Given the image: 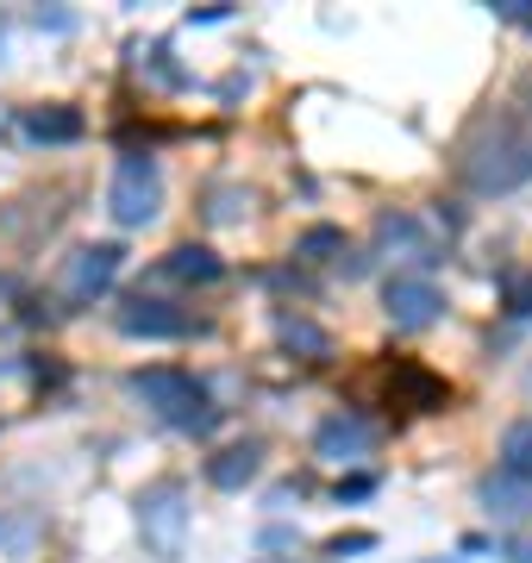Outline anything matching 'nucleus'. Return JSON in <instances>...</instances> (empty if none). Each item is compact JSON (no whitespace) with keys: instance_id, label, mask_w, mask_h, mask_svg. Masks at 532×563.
I'll list each match as a JSON object with an SVG mask.
<instances>
[{"instance_id":"7","label":"nucleus","mask_w":532,"mask_h":563,"mask_svg":"<svg viewBox=\"0 0 532 563\" xmlns=\"http://www.w3.org/2000/svg\"><path fill=\"white\" fill-rule=\"evenodd\" d=\"M383 307H389V320L401 325V332H420V325H432L439 313H445V295H439V282L432 276H389V288H383Z\"/></svg>"},{"instance_id":"5","label":"nucleus","mask_w":532,"mask_h":563,"mask_svg":"<svg viewBox=\"0 0 532 563\" xmlns=\"http://www.w3.org/2000/svg\"><path fill=\"white\" fill-rule=\"evenodd\" d=\"M120 269H125V251L120 244H82L76 257L63 263V301L69 307H95L120 282Z\"/></svg>"},{"instance_id":"11","label":"nucleus","mask_w":532,"mask_h":563,"mask_svg":"<svg viewBox=\"0 0 532 563\" xmlns=\"http://www.w3.org/2000/svg\"><path fill=\"white\" fill-rule=\"evenodd\" d=\"M376 251H395L401 263H432V239L420 232L413 213H383L376 220Z\"/></svg>"},{"instance_id":"17","label":"nucleus","mask_w":532,"mask_h":563,"mask_svg":"<svg viewBox=\"0 0 532 563\" xmlns=\"http://www.w3.org/2000/svg\"><path fill=\"white\" fill-rule=\"evenodd\" d=\"M332 251H345V232H339V225H308V232H301V244H295V257H332Z\"/></svg>"},{"instance_id":"2","label":"nucleus","mask_w":532,"mask_h":563,"mask_svg":"<svg viewBox=\"0 0 532 563\" xmlns=\"http://www.w3.org/2000/svg\"><path fill=\"white\" fill-rule=\"evenodd\" d=\"M132 395H138L151 413L164 426H176V432H188V439H207L213 426H220V407H213V395H207L188 369H169V363H157V369H138L132 376Z\"/></svg>"},{"instance_id":"6","label":"nucleus","mask_w":532,"mask_h":563,"mask_svg":"<svg viewBox=\"0 0 532 563\" xmlns=\"http://www.w3.org/2000/svg\"><path fill=\"white\" fill-rule=\"evenodd\" d=\"M113 325H120L125 339H151V344L188 339V332H195V320H188L182 307L157 301V295H125V301L113 307Z\"/></svg>"},{"instance_id":"4","label":"nucleus","mask_w":532,"mask_h":563,"mask_svg":"<svg viewBox=\"0 0 532 563\" xmlns=\"http://www.w3.org/2000/svg\"><path fill=\"white\" fill-rule=\"evenodd\" d=\"M138 532L151 558H182V532H188V495L182 483H151L138 495Z\"/></svg>"},{"instance_id":"20","label":"nucleus","mask_w":532,"mask_h":563,"mask_svg":"<svg viewBox=\"0 0 532 563\" xmlns=\"http://www.w3.org/2000/svg\"><path fill=\"white\" fill-rule=\"evenodd\" d=\"M332 558H351V551H376V532H345V539L326 544Z\"/></svg>"},{"instance_id":"1","label":"nucleus","mask_w":532,"mask_h":563,"mask_svg":"<svg viewBox=\"0 0 532 563\" xmlns=\"http://www.w3.org/2000/svg\"><path fill=\"white\" fill-rule=\"evenodd\" d=\"M464 181L476 195H513L532 181V107H508L464 144Z\"/></svg>"},{"instance_id":"18","label":"nucleus","mask_w":532,"mask_h":563,"mask_svg":"<svg viewBox=\"0 0 532 563\" xmlns=\"http://www.w3.org/2000/svg\"><path fill=\"white\" fill-rule=\"evenodd\" d=\"M501 288H508V307H513V313H532V276H508Z\"/></svg>"},{"instance_id":"9","label":"nucleus","mask_w":532,"mask_h":563,"mask_svg":"<svg viewBox=\"0 0 532 563\" xmlns=\"http://www.w3.org/2000/svg\"><path fill=\"white\" fill-rule=\"evenodd\" d=\"M20 132H25L32 144H82V139H88V120L76 113V107L51 101V107H25V113H20Z\"/></svg>"},{"instance_id":"8","label":"nucleus","mask_w":532,"mask_h":563,"mask_svg":"<svg viewBox=\"0 0 532 563\" xmlns=\"http://www.w3.org/2000/svg\"><path fill=\"white\" fill-rule=\"evenodd\" d=\"M369 451H376V426L364 413H332L313 432V457H326V463H364Z\"/></svg>"},{"instance_id":"16","label":"nucleus","mask_w":532,"mask_h":563,"mask_svg":"<svg viewBox=\"0 0 532 563\" xmlns=\"http://www.w3.org/2000/svg\"><path fill=\"white\" fill-rule=\"evenodd\" d=\"M501 470H513V476H527L532 483V420L508 426V439H501Z\"/></svg>"},{"instance_id":"12","label":"nucleus","mask_w":532,"mask_h":563,"mask_svg":"<svg viewBox=\"0 0 532 563\" xmlns=\"http://www.w3.org/2000/svg\"><path fill=\"white\" fill-rule=\"evenodd\" d=\"M257 470H264V451H257V444H232V451H220V457L207 463V483L232 495V488L257 483Z\"/></svg>"},{"instance_id":"13","label":"nucleus","mask_w":532,"mask_h":563,"mask_svg":"<svg viewBox=\"0 0 532 563\" xmlns=\"http://www.w3.org/2000/svg\"><path fill=\"white\" fill-rule=\"evenodd\" d=\"M164 276H176V282H195V288H207V282H220L225 276V263L207 251V244H176L164 257Z\"/></svg>"},{"instance_id":"15","label":"nucleus","mask_w":532,"mask_h":563,"mask_svg":"<svg viewBox=\"0 0 532 563\" xmlns=\"http://www.w3.org/2000/svg\"><path fill=\"white\" fill-rule=\"evenodd\" d=\"M276 339L295 344V351H308V357H326L332 351V339L313 320H301V313H276Z\"/></svg>"},{"instance_id":"3","label":"nucleus","mask_w":532,"mask_h":563,"mask_svg":"<svg viewBox=\"0 0 532 563\" xmlns=\"http://www.w3.org/2000/svg\"><path fill=\"white\" fill-rule=\"evenodd\" d=\"M107 213H113V225H125V232H138V225H151L164 213V169H157L151 151H125L120 157L113 188H107Z\"/></svg>"},{"instance_id":"14","label":"nucleus","mask_w":532,"mask_h":563,"mask_svg":"<svg viewBox=\"0 0 532 563\" xmlns=\"http://www.w3.org/2000/svg\"><path fill=\"white\" fill-rule=\"evenodd\" d=\"M395 388L408 395V407H420V413H432V407L451 401V388L439 383V376H426L420 363H395Z\"/></svg>"},{"instance_id":"19","label":"nucleus","mask_w":532,"mask_h":563,"mask_svg":"<svg viewBox=\"0 0 532 563\" xmlns=\"http://www.w3.org/2000/svg\"><path fill=\"white\" fill-rule=\"evenodd\" d=\"M369 495H376V476H345V483H339V501H369Z\"/></svg>"},{"instance_id":"10","label":"nucleus","mask_w":532,"mask_h":563,"mask_svg":"<svg viewBox=\"0 0 532 563\" xmlns=\"http://www.w3.org/2000/svg\"><path fill=\"white\" fill-rule=\"evenodd\" d=\"M483 507H489V520L520 526L532 514V483L527 476H513V470H495L489 483H483Z\"/></svg>"}]
</instances>
